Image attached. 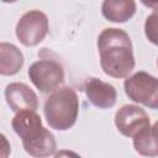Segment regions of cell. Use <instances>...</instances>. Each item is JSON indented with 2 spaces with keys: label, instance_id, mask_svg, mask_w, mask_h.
Wrapping results in <instances>:
<instances>
[{
  "label": "cell",
  "instance_id": "cell-17",
  "mask_svg": "<svg viewBox=\"0 0 158 158\" xmlns=\"http://www.w3.org/2000/svg\"><path fill=\"white\" fill-rule=\"evenodd\" d=\"M2 2H6V4H12V2H15V1H17V0H1Z\"/></svg>",
  "mask_w": 158,
  "mask_h": 158
},
{
  "label": "cell",
  "instance_id": "cell-2",
  "mask_svg": "<svg viewBox=\"0 0 158 158\" xmlns=\"http://www.w3.org/2000/svg\"><path fill=\"white\" fill-rule=\"evenodd\" d=\"M43 114L51 128L58 131L72 128L79 114V99L75 90L70 86L54 90L44 101Z\"/></svg>",
  "mask_w": 158,
  "mask_h": 158
},
{
  "label": "cell",
  "instance_id": "cell-4",
  "mask_svg": "<svg viewBox=\"0 0 158 158\" xmlns=\"http://www.w3.org/2000/svg\"><path fill=\"white\" fill-rule=\"evenodd\" d=\"M48 17L40 10L25 12L16 23V37L26 47H35L41 43L48 33Z\"/></svg>",
  "mask_w": 158,
  "mask_h": 158
},
{
  "label": "cell",
  "instance_id": "cell-8",
  "mask_svg": "<svg viewBox=\"0 0 158 158\" xmlns=\"http://www.w3.org/2000/svg\"><path fill=\"white\" fill-rule=\"evenodd\" d=\"M22 146L26 153L32 157L40 158L54 156L57 151V142L54 135L43 126L22 138Z\"/></svg>",
  "mask_w": 158,
  "mask_h": 158
},
{
  "label": "cell",
  "instance_id": "cell-11",
  "mask_svg": "<svg viewBox=\"0 0 158 158\" xmlns=\"http://www.w3.org/2000/svg\"><path fill=\"white\" fill-rule=\"evenodd\" d=\"M22 52L12 43H0V74L1 75H15L23 65Z\"/></svg>",
  "mask_w": 158,
  "mask_h": 158
},
{
  "label": "cell",
  "instance_id": "cell-12",
  "mask_svg": "<svg viewBox=\"0 0 158 158\" xmlns=\"http://www.w3.org/2000/svg\"><path fill=\"white\" fill-rule=\"evenodd\" d=\"M11 126L17 136L20 138H25L37 128L42 126V120L38 114L33 110H23L20 112H16V115L12 118Z\"/></svg>",
  "mask_w": 158,
  "mask_h": 158
},
{
  "label": "cell",
  "instance_id": "cell-15",
  "mask_svg": "<svg viewBox=\"0 0 158 158\" xmlns=\"http://www.w3.org/2000/svg\"><path fill=\"white\" fill-rule=\"evenodd\" d=\"M141 2L147 7H157L158 0H141Z\"/></svg>",
  "mask_w": 158,
  "mask_h": 158
},
{
  "label": "cell",
  "instance_id": "cell-7",
  "mask_svg": "<svg viewBox=\"0 0 158 158\" xmlns=\"http://www.w3.org/2000/svg\"><path fill=\"white\" fill-rule=\"evenodd\" d=\"M5 99L11 111L20 112L23 110L36 111L38 107L37 94L25 83H10L5 88Z\"/></svg>",
  "mask_w": 158,
  "mask_h": 158
},
{
  "label": "cell",
  "instance_id": "cell-18",
  "mask_svg": "<svg viewBox=\"0 0 158 158\" xmlns=\"http://www.w3.org/2000/svg\"><path fill=\"white\" fill-rule=\"evenodd\" d=\"M157 64H158V60H157Z\"/></svg>",
  "mask_w": 158,
  "mask_h": 158
},
{
  "label": "cell",
  "instance_id": "cell-9",
  "mask_svg": "<svg viewBox=\"0 0 158 158\" xmlns=\"http://www.w3.org/2000/svg\"><path fill=\"white\" fill-rule=\"evenodd\" d=\"M88 100L99 109H110L116 104L117 93L114 85L96 78L86 80L84 86Z\"/></svg>",
  "mask_w": 158,
  "mask_h": 158
},
{
  "label": "cell",
  "instance_id": "cell-3",
  "mask_svg": "<svg viewBox=\"0 0 158 158\" xmlns=\"http://www.w3.org/2000/svg\"><path fill=\"white\" fill-rule=\"evenodd\" d=\"M125 93L132 101L158 110V79L146 72L127 77L123 83Z\"/></svg>",
  "mask_w": 158,
  "mask_h": 158
},
{
  "label": "cell",
  "instance_id": "cell-5",
  "mask_svg": "<svg viewBox=\"0 0 158 158\" xmlns=\"http://www.w3.org/2000/svg\"><path fill=\"white\" fill-rule=\"evenodd\" d=\"M28 78L41 93H53L63 84L64 70L53 59H40L30 65Z\"/></svg>",
  "mask_w": 158,
  "mask_h": 158
},
{
  "label": "cell",
  "instance_id": "cell-1",
  "mask_svg": "<svg viewBox=\"0 0 158 158\" xmlns=\"http://www.w3.org/2000/svg\"><path fill=\"white\" fill-rule=\"evenodd\" d=\"M98 49L102 72L112 78H127L135 69L136 60L128 33L121 28L109 27L98 37Z\"/></svg>",
  "mask_w": 158,
  "mask_h": 158
},
{
  "label": "cell",
  "instance_id": "cell-16",
  "mask_svg": "<svg viewBox=\"0 0 158 158\" xmlns=\"http://www.w3.org/2000/svg\"><path fill=\"white\" fill-rule=\"evenodd\" d=\"M152 131H153V135H154V137H156V139H157V142H158V120L154 122V125L152 126Z\"/></svg>",
  "mask_w": 158,
  "mask_h": 158
},
{
  "label": "cell",
  "instance_id": "cell-13",
  "mask_svg": "<svg viewBox=\"0 0 158 158\" xmlns=\"http://www.w3.org/2000/svg\"><path fill=\"white\" fill-rule=\"evenodd\" d=\"M133 138V147L135 151L146 157H156L158 156V142L153 135L152 127L148 126L147 128L138 132Z\"/></svg>",
  "mask_w": 158,
  "mask_h": 158
},
{
  "label": "cell",
  "instance_id": "cell-14",
  "mask_svg": "<svg viewBox=\"0 0 158 158\" xmlns=\"http://www.w3.org/2000/svg\"><path fill=\"white\" fill-rule=\"evenodd\" d=\"M144 35L151 43L158 46V6L154 7L152 14L146 19Z\"/></svg>",
  "mask_w": 158,
  "mask_h": 158
},
{
  "label": "cell",
  "instance_id": "cell-10",
  "mask_svg": "<svg viewBox=\"0 0 158 158\" xmlns=\"http://www.w3.org/2000/svg\"><path fill=\"white\" fill-rule=\"evenodd\" d=\"M135 0H104L101 4L102 16L111 22L122 23L128 21L136 14Z\"/></svg>",
  "mask_w": 158,
  "mask_h": 158
},
{
  "label": "cell",
  "instance_id": "cell-6",
  "mask_svg": "<svg viewBox=\"0 0 158 158\" xmlns=\"http://www.w3.org/2000/svg\"><path fill=\"white\" fill-rule=\"evenodd\" d=\"M115 126L121 135L132 138L138 132L151 126V121L148 114L142 107L133 104H126L116 111Z\"/></svg>",
  "mask_w": 158,
  "mask_h": 158
}]
</instances>
